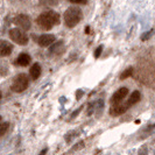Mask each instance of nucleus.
I'll return each instance as SVG.
<instances>
[{"label":"nucleus","mask_w":155,"mask_h":155,"mask_svg":"<svg viewBox=\"0 0 155 155\" xmlns=\"http://www.w3.org/2000/svg\"><path fill=\"white\" fill-rule=\"evenodd\" d=\"M36 23L39 27L43 31H49L54 26L60 23V14L54 11H47L41 13L36 20Z\"/></svg>","instance_id":"1"},{"label":"nucleus","mask_w":155,"mask_h":155,"mask_svg":"<svg viewBox=\"0 0 155 155\" xmlns=\"http://www.w3.org/2000/svg\"><path fill=\"white\" fill-rule=\"evenodd\" d=\"M82 18H83V12L77 6H71V7H69L64 12V15H63L64 23L69 28H72V27L77 26L78 23L81 22Z\"/></svg>","instance_id":"2"},{"label":"nucleus","mask_w":155,"mask_h":155,"mask_svg":"<svg viewBox=\"0 0 155 155\" xmlns=\"http://www.w3.org/2000/svg\"><path fill=\"white\" fill-rule=\"evenodd\" d=\"M28 84H29L28 77L25 74H19L13 79V83L11 85V89H12L13 92L20 93V92H23L28 87Z\"/></svg>","instance_id":"3"},{"label":"nucleus","mask_w":155,"mask_h":155,"mask_svg":"<svg viewBox=\"0 0 155 155\" xmlns=\"http://www.w3.org/2000/svg\"><path fill=\"white\" fill-rule=\"evenodd\" d=\"M9 38L12 39L13 42H15L20 46H26L28 43V36L27 34L20 29V28H12L9 31Z\"/></svg>","instance_id":"4"},{"label":"nucleus","mask_w":155,"mask_h":155,"mask_svg":"<svg viewBox=\"0 0 155 155\" xmlns=\"http://www.w3.org/2000/svg\"><path fill=\"white\" fill-rule=\"evenodd\" d=\"M14 23H15L16 26L20 27V29H23V31H28V29H31V18L27 14H19V15H16L15 19H14Z\"/></svg>","instance_id":"5"},{"label":"nucleus","mask_w":155,"mask_h":155,"mask_svg":"<svg viewBox=\"0 0 155 155\" xmlns=\"http://www.w3.org/2000/svg\"><path fill=\"white\" fill-rule=\"evenodd\" d=\"M127 94H128V89H127V87H125V86L124 87H120V89H118L116 92L113 93V96L111 97L110 103H111L112 105L120 104V103L126 98V96H127Z\"/></svg>","instance_id":"6"},{"label":"nucleus","mask_w":155,"mask_h":155,"mask_svg":"<svg viewBox=\"0 0 155 155\" xmlns=\"http://www.w3.org/2000/svg\"><path fill=\"white\" fill-rule=\"evenodd\" d=\"M55 36L53 35V34H42L41 36L39 38V46L40 47H49L51 46L53 43L55 42Z\"/></svg>","instance_id":"7"},{"label":"nucleus","mask_w":155,"mask_h":155,"mask_svg":"<svg viewBox=\"0 0 155 155\" xmlns=\"http://www.w3.org/2000/svg\"><path fill=\"white\" fill-rule=\"evenodd\" d=\"M12 51H13V46L6 40H0V56L1 57L8 56L12 54Z\"/></svg>","instance_id":"8"},{"label":"nucleus","mask_w":155,"mask_h":155,"mask_svg":"<svg viewBox=\"0 0 155 155\" xmlns=\"http://www.w3.org/2000/svg\"><path fill=\"white\" fill-rule=\"evenodd\" d=\"M127 111V106L126 105H121V104H116L110 109V114L113 117H119L124 114Z\"/></svg>","instance_id":"9"},{"label":"nucleus","mask_w":155,"mask_h":155,"mask_svg":"<svg viewBox=\"0 0 155 155\" xmlns=\"http://www.w3.org/2000/svg\"><path fill=\"white\" fill-rule=\"evenodd\" d=\"M31 62V56L28 54H26V53L20 54L18 56V58L15 60V63L18 65H20V67H27Z\"/></svg>","instance_id":"10"},{"label":"nucleus","mask_w":155,"mask_h":155,"mask_svg":"<svg viewBox=\"0 0 155 155\" xmlns=\"http://www.w3.org/2000/svg\"><path fill=\"white\" fill-rule=\"evenodd\" d=\"M41 65H40L39 63H35V64H33L31 65V70H29V74H31V77L33 81H35V79H38L40 77V75H41Z\"/></svg>","instance_id":"11"},{"label":"nucleus","mask_w":155,"mask_h":155,"mask_svg":"<svg viewBox=\"0 0 155 155\" xmlns=\"http://www.w3.org/2000/svg\"><path fill=\"white\" fill-rule=\"evenodd\" d=\"M140 98H141V93H140L139 91H134V92H132V94L130 96L128 101H126L125 105H126L127 107H130V106H132L134 104H137V103L140 101Z\"/></svg>","instance_id":"12"},{"label":"nucleus","mask_w":155,"mask_h":155,"mask_svg":"<svg viewBox=\"0 0 155 155\" xmlns=\"http://www.w3.org/2000/svg\"><path fill=\"white\" fill-rule=\"evenodd\" d=\"M60 0H40V5L42 6H55L58 4Z\"/></svg>","instance_id":"13"},{"label":"nucleus","mask_w":155,"mask_h":155,"mask_svg":"<svg viewBox=\"0 0 155 155\" xmlns=\"http://www.w3.org/2000/svg\"><path fill=\"white\" fill-rule=\"evenodd\" d=\"M132 74H133V68L132 67H130V68H127L125 71H123V74L120 75V79H126V78L130 77Z\"/></svg>","instance_id":"14"},{"label":"nucleus","mask_w":155,"mask_h":155,"mask_svg":"<svg viewBox=\"0 0 155 155\" xmlns=\"http://www.w3.org/2000/svg\"><path fill=\"white\" fill-rule=\"evenodd\" d=\"M8 127H9V124H8V123H2V124H0V138L5 135V133L7 132Z\"/></svg>","instance_id":"15"},{"label":"nucleus","mask_w":155,"mask_h":155,"mask_svg":"<svg viewBox=\"0 0 155 155\" xmlns=\"http://www.w3.org/2000/svg\"><path fill=\"white\" fill-rule=\"evenodd\" d=\"M62 45H63L62 41H58V42H56L54 46L50 48V53H56V51L58 50V48H60V47H62Z\"/></svg>","instance_id":"16"},{"label":"nucleus","mask_w":155,"mask_h":155,"mask_svg":"<svg viewBox=\"0 0 155 155\" xmlns=\"http://www.w3.org/2000/svg\"><path fill=\"white\" fill-rule=\"evenodd\" d=\"M69 1L72 4H76V5H86L87 4V0H69Z\"/></svg>","instance_id":"17"},{"label":"nucleus","mask_w":155,"mask_h":155,"mask_svg":"<svg viewBox=\"0 0 155 155\" xmlns=\"http://www.w3.org/2000/svg\"><path fill=\"white\" fill-rule=\"evenodd\" d=\"M101 51H103V47L99 46L98 48H97V49H96V51H94V57H96V58H98V57L101 56Z\"/></svg>","instance_id":"18"},{"label":"nucleus","mask_w":155,"mask_h":155,"mask_svg":"<svg viewBox=\"0 0 155 155\" xmlns=\"http://www.w3.org/2000/svg\"><path fill=\"white\" fill-rule=\"evenodd\" d=\"M81 110H82V107H79V109H78L77 111H76V112H74V113L71 114V118H75V117H76L78 114V113H79V111H81Z\"/></svg>","instance_id":"19"},{"label":"nucleus","mask_w":155,"mask_h":155,"mask_svg":"<svg viewBox=\"0 0 155 155\" xmlns=\"http://www.w3.org/2000/svg\"><path fill=\"white\" fill-rule=\"evenodd\" d=\"M81 94H83V92H82V90H78V91H77V99H79Z\"/></svg>","instance_id":"20"},{"label":"nucleus","mask_w":155,"mask_h":155,"mask_svg":"<svg viewBox=\"0 0 155 155\" xmlns=\"http://www.w3.org/2000/svg\"><path fill=\"white\" fill-rule=\"evenodd\" d=\"M46 153H47V149H43V150H42L39 155H46Z\"/></svg>","instance_id":"21"},{"label":"nucleus","mask_w":155,"mask_h":155,"mask_svg":"<svg viewBox=\"0 0 155 155\" xmlns=\"http://www.w3.org/2000/svg\"><path fill=\"white\" fill-rule=\"evenodd\" d=\"M89 31H90V27H86V29H85V33H86V34L89 33Z\"/></svg>","instance_id":"22"},{"label":"nucleus","mask_w":155,"mask_h":155,"mask_svg":"<svg viewBox=\"0 0 155 155\" xmlns=\"http://www.w3.org/2000/svg\"><path fill=\"white\" fill-rule=\"evenodd\" d=\"M1 97H2V94H1V92H0V101H1Z\"/></svg>","instance_id":"23"},{"label":"nucleus","mask_w":155,"mask_h":155,"mask_svg":"<svg viewBox=\"0 0 155 155\" xmlns=\"http://www.w3.org/2000/svg\"><path fill=\"white\" fill-rule=\"evenodd\" d=\"M0 120H1V117H0Z\"/></svg>","instance_id":"24"}]
</instances>
